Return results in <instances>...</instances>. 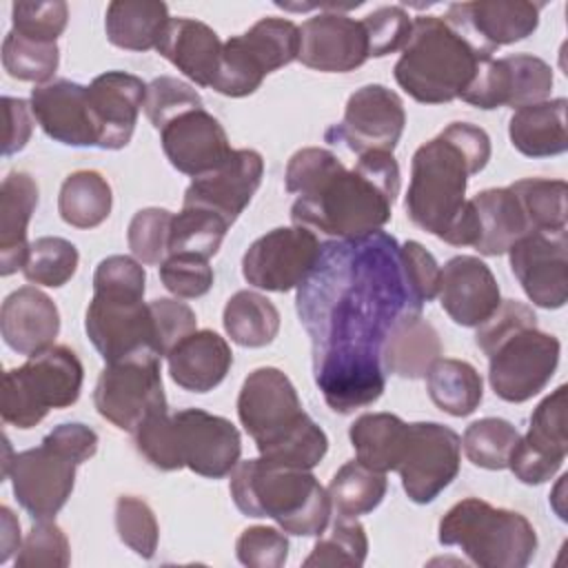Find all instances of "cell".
I'll return each instance as SVG.
<instances>
[{"mask_svg": "<svg viewBox=\"0 0 568 568\" xmlns=\"http://www.w3.org/2000/svg\"><path fill=\"white\" fill-rule=\"evenodd\" d=\"M295 306L311 337L315 384L342 415L382 397L384 339L397 320L424 308L404 280L399 242L386 231L322 244Z\"/></svg>", "mask_w": 568, "mask_h": 568, "instance_id": "cell-1", "label": "cell"}, {"mask_svg": "<svg viewBox=\"0 0 568 568\" xmlns=\"http://www.w3.org/2000/svg\"><path fill=\"white\" fill-rule=\"evenodd\" d=\"M488 160V133L470 122H450L413 153L406 191L408 220L453 246H475L479 222L466 200V186Z\"/></svg>", "mask_w": 568, "mask_h": 568, "instance_id": "cell-2", "label": "cell"}, {"mask_svg": "<svg viewBox=\"0 0 568 568\" xmlns=\"http://www.w3.org/2000/svg\"><path fill=\"white\" fill-rule=\"evenodd\" d=\"M399 193V164L393 153H364L353 169L337 162L291 206L295 226L335 240L362 237L390 220Z\"/></svg>", "mask_w": 568, "mask_h": 568, "instance_id": "cell-3", "label": "cell"}, {"mask_svg": "<svg viewBox=\"0 0 568 568\" xmlns=\"http://www.w3.org/2000/svg\"><path fill=\"white\" fill-rule=\"evenodd\" d=\"M237 417L271 464L311 470L328 450L326 433L304 413L293 382L275 366L248 373L237 395Z\"/></svg>", "mask_w": 568, "mask_h": 568, "instance_id": "cell-4", "label": "cell"}, {"mask_svg": "<svg viewBox=\"0 0 568 568\" xmlns=\"http://www.w3.org/2000/svg\"><path fill=\"white\" fill-rule=\"evenodd\" d=\"M229 488L240 513L271 517L288 535L320 537L328 526L331 497L311 470L246 459L231 470Z\"/></svg>", "mask_w": 568, "mask_h": 568, "instance_id": "cell-5", "label": "cell"}, {"mask_svg": "<svg viewBox=\"0 0 568 568\" xmlns=\"http://www.w3.org/2000/svg\"><path fill=\"white\" fill-rule=\"evenodd\" d=\"M484 58L493 55L477 51L444 18L419 16L393 71L413 100L444 104L462 98Z\"/></svg>", "mask_w": 568, "mask_h": 568, "instance_id": "cell-6", "label": "cell"}, {"mask_svg": "<svg viewBox=\"0 0 568 568\" xmlns=\"http://www.w3.org/2000/svg\"><path fill=\"white\" fill-rule=\"evenodd\" d=\"M439 544L457 546L481 568H524L537 552V532L517 510L479 497L457 501L439 521Z\"/></svg>", "mask_w": 568, "mask_h": 568, "instance_id": "cell-7", "label": "cell"}, {"mask_svg": "<svg viewBox=\"0 0 568 568\" xmlns=\"http://www.w3.org/2000/svg\"><path fill=\"white\" fill-rule=\"evenodd\" d=\"M84 368L80 357L62 344L31 355L22 366L2 377V419L16 428L38 426L51 408L78 402Z\"/></svg>", "mask_w": 568, "mask_h": 568, "instance_id": "cell-8", "label": "cell"}, {"mask_svg": "<svg viewBox=\"0 0 568 568\" xmlns=\"http://www.w3.org/2000/svg\"><path fill=\"white\" fill-rule=\"evenodd\" d=\"M300 27L284 18H262L248 31L222 44L211 89L229 98H244L260 89L262 80L297 60Z\"/></svg>", "mask_w": 568, "mask_h": 568, "instance_id": "cell-9", "label": "cell"}, {"mask_svg": "<svg viewBox=\"0 0 568 568\" xmlns=\"http://www.w3.org/2000/svg\"><path fill=\"white\" fill-rule=\"evenodd\" d=\"M93 404L106 422L126 433H133L149 415L166 410L160 355L149 351L106 362L95 382Z\"/></svg>", "mask_w": 568, "mask_h": 568, "instance_id": "cell-10", "label": "cell"}, {"mask_svg": "<svg viewBox=\"0 0 568 568\" xmlns=\"http://www.w3.org/2000/svg\"><path fill=\"white\" fill-rule=\"evenodd\" d=\"M561 344L537 326L521 328L488 355V382L497 397L521 404L541 393L559 364Z\"/></svg>", "mask_w": 568, "mask_h": 568, "instance_id": "cell-11", "label": "cell"}, {"mask_svg": "<svg viewBox=\"0 0 568 568\" xmlns=\"http://www.w3.org/2000/svg\"><path fill=\"white\" fill-rule=\"evenodd\" d=\"M462 439L437 422H413L406 426V439L397 473L404 493L415 504H430L459 473Z\"/></svg>", "mask_w": 568, "mask_h": 568, "instance_id": "cell-12", "label": "cell"}, {"mask_svg": "<svg viewBox=\"0 0 568 568\" xmlns=\"http://www.w3.org/2000/svg\"><path fill=\"white\" fill-rule=\"evenodd\" d=\"M322 255L317 233L304 226H280L257 237L242 257L244 280L262 291L297 288Z\"/></svg>", "mask_w": 568, "mask_h": 568, "instance_id": "cell-13", "label": "cell"}, {"mask_svg": "<svg viewBox=\"0 0 568 568\" xmlns=\"http://www.w3.org/2000/svg\"><path fill=\"white\" fill-rule=\"evenodd\" d=\"M80 464L51 442L7 455L4 477L11 479L18 504L33 519H53L75 486V468Z\"/></svg>", "mask_w": 568, "mask_h": 568, "instance_id": "cell-14", "label": "cell"}, {"mask_svg": "<svg viewBox=\"0 0 568 568\" xmlns=\"http://www.w3.org/2000/svg\"><path fill=\"white\" fill-rule=\"evenodd\" d=\"M406 124L402 98L384 84H366L357 89L344 109L339 124L326 129V142L364 153H393Z\"/></svg>", "mask_w": 568, "mask_h": 568, "instance_id": "cell-15", "label": "cell"}, {"mask_svg": "<svg viewBox=\"0 0 568 568\" xmlns=\"http://www.w3.org/2000/svg\"><path fill=\"white\" fill-rule=\"evenodd\" d=\"M84 331L104 362L155 353L153 320L144 295L93 293L84 315Z\"/></svg>", "mask_w": 568, "mask_h": 568, "instance_id": "cell-16", "label": "cell"}, {"mask_svg": "<svg viewBox=\"0 0 568 568\" xmlns=\"http://www.w3.org/2000/svg\"><path fill=\"white\" fill-rule=\"evenodd\" d=\"M171 419L182 466L209 479L231 475L242 455V437L231 419L202 408L178 410Z\"/></svg>", "mask_w": 568, "mask_h": 568, "instance_id": "cell-17", "label": "cell"}, {"mask_svg": "<svg viewBox=\"0 0 568 568\" xmlns=\"http://www.w3.org/2000/svg\"><path fill=\"white\" fill-rule=\"evenodd\" d=\"M566 386H557L530 415L528 433L515 446L508 468L528 486L548 481L564 464L568 453L566 435Z\"/></svg>", "mask_w": 568, "mask_h": 568, "instance_id": "cell-18", "label": "cell"}, {"mask_svg": "<svg viewBox=\"0 0 568 568\" xmlns=\"http://www.w3.org/2000/svg\"><path fill=\"white\" fill-rule=\"evenodd\" d=\"M510 268L535 306L561 308L568 300L566 233H528L508 248Z\"/></svg>", "mask_w": 568, "mask_h": 568, "instance_id": "cell-19", "label": "cell"}, {"mask_svg": "<svg viewBox=\"0 0 568 568\" xmlns=\"http://www.w3.org/2000/svg\"><path fill=\"white\" fill-rule=\"evenodd\" d=\"M544 4L510 0V2H455L446 11V22L459 31L477 51L493 55L504 44L519 42L539 27Z\"/></svg>", "mask_w": 568, "mask_h": 568, "instance_id": "cell-20", "label": "cell"}, {"mask_svg": "<svg viewBox=\"0 0 568 568\" xmlns=\"http://www.w3.org/2000/svg\"><path fill=\"white\" fill-rule=\"evenodd\" d=\"M264 160L253 149H233L231 155L213 171L193 178L184 191L182 206H200L213 211L229 226L248 206L262 184Z\"/></svg>", "mask_w": 568, "mask_h": 568, "instance_id": "cell-21", "label": "cell"}, {"mask_svg": "<svg viewBox=\"0 0 568 568\" xmlns=\"http://www.w3.org/2000/svg\"><path fill=\"white\" fill-rule=\"evenodd\" d=\"M297 60L315 71L346 73L368 60L362 20L346 13H317L300 27Z\"/></svg>", "mask_w": 568, "mask_h": 568, "instance_id": "cell-22", "label": "cell"}, {"mask_svg": "<svg viewBox=\"0 0 568 568\" xmlns=\"http://www.w3.org/2000/svg\"><path fill=\"white\" fill-rule=\"evenodd\" d=\"M89 109L98 129V149H124L144 106L146 84L126 71H106L87 87Z\"/></svg>", "mask_w": 568, "mask_h": 568, "instance_id": "cell-23", "label": "cell"}, {"mask_svg": "<svg viewBox=\"0 0 568 568\" xmlns=\"http://www.w3.org/2000/svg\"><path fill=\"white\" fill-rule=\"evenodd\" d=\"M160 140L171 166L191 178L217 169L233 151L224 126L204 109H193L171 120L160 129Z\"/></svg>", "mask_w": 568, "mask_h": 568, "instance_id": "cell-24", "label": "cell"}, {"mask_svg": "<svg viewBox=\"0 0 568 568\" xmlns=\"http://www.w3.org/2000/svg\"><path fill=\"white\" fill-rule=\"evenodd\" d=\"M29 104L36 122L51 140L67 146H98V129L84 84L51 80L31 89Z\"/></svg>", "mask_w": 568, "mask_h": 568, "instance_id": "cell-25", "label": "cell"}, {"mask_svg": "<svg viewBox=\"0 0 568 568\" xmlns=\"http://www.w3.org/2000/svg\"><path fill=\"white\" fill-rule=\"evenodd\" d=\"M439 304L459 326H479L499 306V284L479 257H450L439 277Z\"/></svg>", "mask_w": 568, "mask_h": 568, "instance_id": "cell-26", "label": "cell"}, {"mask_svg": "<svg viewBox=\"0 0 568 568\" xmlns=\"http://www.w3.org/2000/svg\"><path fill=\"white\" fill-rule=\"evenodd\" d=\"M0 331L4 344L18 355H36L53 346L60 333L55 302L36 286L9 293L0 308Z\"/></svg>", "mask_w": 568, "mask_h": 568, "instance_id": "cell-27", "label": "cell"}, {"mask_svg": "<svg viewBox=\"0 0 568 568\" xmlns=\"http://www.w3.org/2000/svg\"><path fill=\"white\" fill-rule=\"evenodd\" d=\"M220 36L200 20L171 18L155 51L197 87H211L222 55Z\"/></svg>", "mask_w": 568, "mask_h": 568, "instance_id": "cell-28", "label": "cell"}, {"mask_svg": "<svg viewBox=\"0 0 568 568\" xmlns=\"http://www.w3.org/2000/svg\"><path fill=\"white\" fill-rule=\"evenodd\" d=\"M171 379L191 393H209L226 377L233 353L222 335L202 328L184 337L166 355Z\"/></svg>", "mask_w": 568, "mask_h": 568, "instance_id": "cell-29", "label": "cell"}, {"mask_svg": "<svg viewBox=\"0 0 568 568\" xmlns=\"http://www.w3.org/2000/svg\"><path fill=\"white\" fill-rule=\"evenodd\" d=\"M38 206V184L24 171H11L0 186V275L22 271L31 244L27 226Z\"/></svg>", "mask_w": 568, "mask_h": 568, "instance_id": "cell-30", "label": "cell"}, {"mask_svg": "<svg viewBox=\"0 0 568 568\" xmlns=\"http://www.w3.org/2000/svg\"><path fill=\"white\" fill-rule=\"evenodd\" d=\"M442 342L435 326L422 313H408L395 322L382 346L384 373L419 379L439 359Z\"/></svg>", "mask_w": 568, "mask_h": 568, "instance_id": "cell-31", "label": "cell"}, {"mask_svg": "<svg viewBox=\"0 0 568 568\" xmlns=\"http://www.w3.org/2000/svg\"><path fill=\"white\" fill-rule=\"evenodd\" d=\"M566 98L515 109L508 122L513 146L528 158H550L568 149Z\"/></svg>", "mask_w": 568, "mask_h": 568, "instance_id": "cell-32", "label": "cell"}, {"mask_svg": "<svg viewBox=\"0 0 568 568\" xmlns=\"http://www.w3.org/2000/svg\"><path fill=\"white\" fill-rule=\"evenodd\" d=\"M477 222L479 240L473 248L481 255H501L508 248L530 233L524 211L510 191V186L486 189L470 200Z\"/></svg>", "mask_w": 568, "mask_h": 568, "instance_id": "cell-33", "label": "cell"}, {"mask_svg": "<svg viewBox=\"0 0 568 568\" xmlns=\"http://www.w3.org/2000/svg\"><path fill=\"white\" fill-rule=\"evenodd\" d=\"M169 7L160 0H113L104 13L106 40L118 49H155L166 24Z\"/></svg>", "mask_w": 568, "mask_h": 568, "instance_id": "cell-34", "label": "cell"}, {"mask_svg": "<svg viewBox=\"0 0 568 568\" xmlns=\"http://www.w3.org/2000/svg\"><path fill=\"white\" fill-rule=\"evenodd\" d=\"M406 422L393 413H364L348 430L357 462L388 473L395 470L406 439Z\"/></svg>", "mask_w": 568, "mask_h": 568, "instance_id": "cell-35", "label": "cell"}, {"mask_svg": "<svg viewBox=\"0 0 568 568\" xmlns=\"http://www.w3.org/2000/svg\"><path fill=\"white\" fill-rule=\"evenodd\" d=\"M426 390L439 410L453 417H466L481 404L484 382L473 364L439 357L426 373Z\"/></svg>", "mask_w": 568, "mask_h": 568, "instance_id": "cell-36", "label": "cell"}, {"mask_svg": "<svg viewBox=\"0 0 568 568\" xmlns=\"http://www.w3.org/2000/svg\"><path fill=\"white\" fill-rule=\"evenodd\" d=\"M113 204L111 184L98 171H73L64 178L58 195L60 217L75 229H95L100 226Z\"/></svg>", "mask_w": 568, "mask_h": 568, "instance_id": "cell-37", "label": "cell"}, {"mask_svg": "<svg viewBox=\"0 0 568 568\" xmlns=\"http://www.w3.org/2000/svg\"><path fill=\"white\" fill-rule=\"evenodd\" d=\"M222 324L235 344L246 348H262L277 337L280 311L262 293L237 291L224 306Z\"/></svg>", "mask_w": 568, "mask_h": 568, "instance_id": "cell-38", "label": "cell"}, {"mask_svg": "<svg viewBox=\"0 0 568 568\" xmlns=\"http://www.w3.org/2000/svg\"><path fill=\"white\" fill-rule=\"evenodd\" d=\"M386 488V473L373 470L353 459L333 475L328 484V497L337 517L357 519L359 515L373 513L382 504Z\"/></svg>", "mask_w": 568, "mask_h": 568, "instance_id": "cell-39", "label": "cell"}, {"mask_svg": "<svg viewBox=\"0 0 568 568\" xmlns=\"http://www.w3.org/2000/svg\"><path fill=\"white\" fill-rule=\"evenodd\" d=\"M530 233H566V195L564 180L524 178L510 184Z\"/></svg>", "mask_w": 568, "mask_h": 568, "instance_id": "cell-40", "label": "cell"}, {"mask_svg": "<svg viewBox=\"0 0 568 568\" xmlns=\"http://www.w3.org/2000/svg\"><path fill=\"white\" fill-rule=\"evenodd\" d=\"M501 84H504V106H528L544 102L552 91V69L537 55L513 53L499 58Z\"/></svg>", "mask_w": 568, "mask_h": 568, "instance_id": "cell-41", "label": "cell"}, {"mask_svg": "<svg viewBox=\"0 0 568 568\" xmlns=\"http://www.w3.org/2000/svg\"><path fill=\"white\" fill-rule=\"evenodd\" d=\"M519 430L501 417H484L473 422L462 437L468 462L486 470L508 468L510 455L519 444Z\"/></svg>", "mask_w": 568, "mask_h": 568, "instance_id": "cell-42", "label": "cell"}, {"mask_svg": "<svg viewBox=\"0 0 568 568\" xmlns=\"http://www.w3.org/2000/svg\"><path fill=\"white\" fill-rule=\"evenodd\" d=\"M226 231L229 222L213 211L200 206H182V211L173 215L169 255L186 253L209 260L220 251Z\"/></svg>", "mask_w": 568, "mask_h": 568, "instance_id": "cell-43", "label": "cell"}, {"mask_svg": "<svg viewBox=\"0 0 568 568\" xmlns=\"http://www.w3.org/2000/svg\"><path fill=\"white\" fill-rule=\"evenodd\" d=\"M58 64L60 49L55 42L27 38L13 29L2 40V67L16 80L47 84Z\"/></svg>", "mask_w": 568, "mask_h": 568, "instance_id": "cell-44", "label": "cell"}, {"mask_svg": "<svg viewBox=\"0 0 568 568\" xmlns=\"http://www.w3.org/2000/svg\"><path fill=\"white\" fill-rule=\"evenodd\" d=\"M78 248L64 237L44 235L31 242L27 264L22 268L27 282L42 286H64L78 268Z\"/></svg>", "mask_w": 568, "mask_h": 568, "instance_id": "cell-45", "label": "cell"}, {"mask_svg": "<svg viewBox=\"0 0 568 568\" xmlns=\"http://www.w3.org/2000/svg\"><path fill=\"white\" fill-rule=\"evenodd\" d=\"M368 539L357 519L337 517L326 537H320L304 559V566H362L366 561Z\"/></svg>", "mask_w": 568, "mask_h": 568, "instance_id": "cell-46", "label": "cell"}, {"mask_svg": "<svg viewBox=\"0 0 568 568\" xmlns=\"http://www.w3.org/2000/svg\"><path fill=\"white\" fill-rule=\"evenodd\" d=\"M171 226H173V213L160 206L140 209L126 231V242L133 253V257L140 264H162L169 257V244H171Z\"/></svg>", "mask_w": 568, "mask_h": 568, "instance_id": "cell-47", "label": "cell"}, {"mask_svg": "<svg viewBox=\"0 0 568 568\" xmlns=\"http://www.w3.org/2000/svg\"><path fill=\"white\" fill-rule=\"evenodd\" d=\"M115 530L124 546H129L138 557L151 559L158 550L160 528L151 506L135 497L122 495L115 501Z\"/></svg>", "mask_w": 568, "mask_h": 568, "instance_id": "cell-48", "label": "cell"}, {"mask_svg": "<svg viewBox=\"0 0 568 568\" xmlns=\"http://www.w3.org/2000/svg\"><path fill=\"white\" fill-rule=\"evenodd\" d=\"M142 109L151 124L160 131L178 115L193 109H204V104L200 93L191 84L171 75H160L146 84V98Z\"/></svg>", "mask_w": 568, "mask_h": 568, "instance_id": "cell-49", "label": "cell"}, {"mask_svg": "<svg viewBox=\"0 0 568 568\" xmlns=\"http://www.w3.org/2000/svg\"><path fill=\"white\" fill-rule=\"evenodd\" d=\"M71 564V548L64 530L51 519H38L27 532L18 555V568H67Z\"/></svg>", "mask_w": 568, "mask_h": 568, "instance_id": "cell-50", "label": "cell"}, {"mask_svg": "<svg viewBox=\"0 0 568 568\" xmlns=\"http://www.w3.org/2000/svg\"><path fill=\"white\" fill-rule=\"evenodd\" d=\"M135 448L138 453L160 470H180L184 468L175 448L173 419L169 410H158L149 415L135 430Z\"/></svg>", "mask_w": 568, "mask_h": 568, "instance_id": "cell-51", "label": "cell"}, {"mask_svg": "<svg viewBox=\"0 0 568 568\" xmlns=\"http://www.w3.org/2000/svg\"><path fill=\"white\" fill-rule=\"evenodd\" d=\"M151 320H153V342L155 353L166 357L184 337L197 331V317L193 308L180 300L160 297L149 302Z\"/></svg>", "mask_w": 568, "mask_h": 568, "instance_id": "cell-52", "label": "cell"}, {"mask_svg": "<svg viewBox=\"0 0 568 568\" xmlns=\"http://www.w3.org/2000/svg\"><path fill=\"white\" fill-rule=\"evenodd\" d=\"M160 280H162L164 288L169 293H173L175 297L193 300V297H202L211 291L215 275H213L209 260L197 257V255L178 253V255H169L160 264Z\"/></svg>", "mask_w": 568, "mask_h": 568, "instance_id": "cell-53", "label": "cell"}, {"mask_svg": "<svg viewBox=\"0 0 568 568\" xmlns=\"http://www.w3.org/2000/svg\"><path fill=\"white\" fill-rule=\"evenodd\" d=\"M362 24L368 40V58H384L404 49L413 29L410 16L397 4L375 9L362 20Z\"/></svg>", "mask_w": 568, "mask_h": 568, "instance_id": "cell-54", "label": "cell"}, {"mask_svg": "<svg viewBox=\"0 0 568 568\" xmlns=\"http://www.w3.org/2000/svg\"><path fill=\"white\" fill-rule=\"evenodd\" d=\"M69 7L62 0L53 2H16L11 7V29L36 40L55 42L67 29Z\"/></svg>", "mask_w": 568, "mask_h": 568, "instance_id": "cell-55", "label": "cell"}, {"mask_svg": "<svg viewBox=\"0 0 568 568\" xmlns=\"http://www.w3.org/2000/svg\"><path fill=\"white\" fill-rule=\"evenodd\" d=\"M235 555L248 568H282L288 559V539L273 526H251L237 537Z\"/></svg>", "mask_w": 568, "mask_h": 568, "instance_id": "cell-56", "label": "cell"}, {"mask_svg": "<svg viewBox=\"0 0 568 568\" xmlns=\"http://www.w3.org/2000/svg\"><path fill=\"white\" fill-rule=\"evenodd\" d=\"M530 326H537V315L532 313V308L517 300H504L493 311V315L486 317L477 326L475 344L488 357L504 339H508L517 331L530 328Z\"/></svg>", "mask_w": 568, "mask_h": 568, "instance_id": "cell-57", "label": "cell"}, {"mask_svg": "<svg viewBox=\"0 0 568 568\" xmlns=\"http://www.w3.org/2000/svg\"><path fill=\"white\" fill-rule=\"evenodd\" d=\"M399 255H402L404 280H406L408 288L413 291V295L422 304L437 297L439 277H442V268H439L437 260L415 240L399 244Z\"/></svg>", "mask_w": 568, "mask_h": 568, "instance_id": "cell-58", "label": "cell"}, {"mask_svg": "<svg viewBox=\"0 0 568 568\" xmlns=\"http://www.w3.org/2000/svg\"><path fill=\"white\" fill-rule=\"evenodd\" d=\"M146 273L135 257L109 255L93 273V293L144 295Z\"/></svg>", "mask_w": 568, "mask_h": 568, "instance_id": "cell-59", "label": "cell"}, {"mask_svg": "<svg viewBox=\"0 0 568 568\" xmlns=\"http://www.w3.org/2000/svg\"><path fill=\"white\" fill-rule=\"evenodd\" d=\"M44 439L51 442L53 446H58L69 457H73L78 464L89 462L98 450V433L78 422L55 426L53 430H49L44 435Z\"/></svg>", "mask_w": 568, "mask_h": 568, "instance_id": "cell-60", "label": "cell"}, {"mask_svg": "<svg viewBox=\"0 0 568 568\" xmlns=\"http://www.w3.org/2000/svg\"><path fill=\"white\" fill-rule=\"evenodd\" d=\"M2 106H4V118H7V135H4L2 153L13 155L27 146L36 118H31L33 115L31 104L22 98L4 95Z\"/></svg>", "mask_w": 568, "mask_h": 568, "instance_id": "cell-61", "label": "cell"}, {"mask_svg": "<svg viewBox=\"0 0 568 568\" xmlns=\"http://www.w3.org/2000/svg\"><path fill=\"white\" fill-rule=\"evenodd\" d=\"M20 521L9 506L0 508V561H9L13 552L20 550Z\"/></svg>", "mask_w": 568, "mask_h": 568, "instance_id": "cell-62", "label": "cell"}]
</instances>
